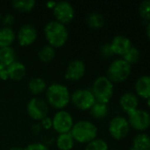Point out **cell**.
I'll list each match as a JSON object with an SVG mask.
<instances>
[{
	"instance_id": "cell-1",
	"label": "cell",
	"mask_w": 150,
	"mask_h": 150,
	"mask_svg": "<svg viewBox=\"0 0 150 150\" xmlns=\"http://www.w3.org/2000/svg\"><path fill=\"white\" fill-rule=\"evenodd\" d=\"M44 35L49 42V45L52 47H63L69 36V33L65 25H63L57 20L50 21L44 27Z\"/></svg>"
},
{
	"instance_id": "cell-2",
	"label": "cell",
	"mask_w": 150,
	"mask_h": 150,
	"mask_svg": "<svg viewBox=\"0 0 150 150\" xmlns=\"http://www.w3.org/2000/svg\"><path fill=\"white\" fill-rule=\"evenodd\" d=\"M48 104L53 108L62 110L71 101V94L66 86L61 83H52L46 91Z\"/></svg>"
},
{
	"instance_id": "cell-3",
	"label": "cell",
	"mask_w": 150,
	"mask_h": 150,
	"mask_svg": "<svg viewBox=\"0 0 150 150\" xmlns=\"http://www.w3.org/2000/svg\"><path fill=\"white\" fill-rule=\"evenodd\" d=\"M97 132L98 130L95 124L88 120H80L73 125L70 134L74 142L81 144H88L96 139Z\"/></svg>"
},
{
	"instance_id": "cell-4",
	"label": "cell",
	"mask_w": 150,
	"mask_h": 150,
	"mask_svg": "<svg viewBox=\"0 0 150 150\" xmlns=\"http://www.w3.org/2000/svg\"><path fill=\"white\" fill-rule=\"evenodd\" d=\"M113 83L107 76L97 77L92 87V93L96 102L108 104L113 96Z\"/></svg>"
},
{
	"instance_id": "cell-5",
	"label": "cell",
	"mask_w": 150,
	"mask_h": 150,
	"mask_svg": "<svg viewBox=\"0 0 150 150\" xmlns=\"http://www.w3.org/2000/svg\"><path fill=\"white\" fill-rule=\"evenodd\" d=\"M132 67L123 59L113 61L108 68L107 77L112 83H122L126 81L131 74Z\"/></svg>"
},
{
	"instance_id": "cell-6",
	"label": "cell",
	"mask_w": 150,
	"mask_h": 150,
	"mask_svg": "<svg viewBox=\"0 0 150 150\" xmlns=\"http://www.w3.org/2000/svg\"><path fill=\"white\" fill-rule=\"evenodd\" d=\"M71 101L76 108L81 111H89L96 102L92 91L86 89L76 90L71 95Z\"/></svg>"
},
{
	"instance_id": "cell-7",
	"label": "cell",
	"mask_w": 150,
	"mask_h": 150,
	"mask_svg": "<svg viewBox=\"0 0 150 150\" xmlns=\"http://www.w3.org/2000/svg\"><path fill=\"white\" fill-rule=\"evenodd\" d=\"M51 121L52 127L58 134L70 133L74 125L72 116L68 112L64 110L57 112L54 115Z\"/></svg>"
},
{
	"instance_id": "cell-8",
	"label": "cell",
	"mask_w": 150,
	"mask_h": 150,
	"mask_svg": "<svg viewBox=\"0 0 150 150\" xmlns=\"http://www.w3.org/2000/svg\"><path fill=\"white\" fill-rule=\"evenodd\" d=\"M130 126L128 120L122 116L113 118L109 124V133L115 140L120 141L126 138L129 133Z\"/></svg>"
},
{
	"instance_id": "cell-9",
	"label": "cell",
	"mask_w": 150,
	"mask_h": 150,
	"mask_svg": "<svg viewBox=\"0 0 150 150\" xmlns=\"http://www.w3.org/2000/svg\"><path fill=\"white\" fill-rule=\"evenodd\" d=\"M27 112L29 117L34 120H42L47 118L48 115V104L41 98H33L27 103Z\"/></svg>"
},
{
	"instance_id": "cell-10",
	"label": "cell",
	"mask_w": 150,
	"mask_h": 150,
	"mask_svg": "<svg viewBox=\"0 0 150 150\" xmlns=\"http://www.w3.org/2000/svg\"><path fill=\"white\" fill-rule=\"evenodd\" d=\"M52 10L56 20L63 25L70 23L74 18L73 7L66 1L57 2Z\"/></svg>"
},
{
	"instance_id": "cell-11",
	"label": "cell",
	"mask_w": 150,
	"mask_h": 150,
	"mask_svg": "<svg viewBox=\"0 0 150 150\" xmlns=\"http://www.w3.org/2000/svg\"><path fill=\"white\" fill-rule=\"evenodd\" d=\"M129 126L137 131H145L150 126L149 113L144 110L137 109L128 114Z\"/></svg>"
},
{
	"instance_id": "cell-12",
	"label": "cell",
	"mask_w": 150,
	"mask_h": 150,
	"mask_svg": "<svg viewBox=\"0 0 150 150\" xmlns=\"http://www.w3.org/2000/svg\"><path fill=\"white\" fill-rule=\"evenodd\" d=\"M37 38V32L34 25L30 24H26L22 25L18 33H17V40L20 46L27 47L32 45Z\"/></svg>"
},
{
	"instance_id": "cell-13",
	"label": "cell",
	"mask_w": 150,
	"mask_h": 150,
	"mask_svg": "<svg viewBox=\"0 0 150 150\" xmlns=\"http://www.w3.org/2000/svg\"><path fill=\"white\" fill-rule=\"evenodd\" d=\"M86 73L85 63L80 60L72 61L65 70V77L69 81H79L80 80Z\"/></svg>"
},
{
	"instance_id": "cell-14",
	"label": "cell",
	"mask_w": 150,
	"mask_h": 150,
	"mask_svg": "<svg viewBox=\"0 0 150 150\" xmlns=\"http://www.w3.org/2000/svg\"><path fill=\"white\" fill-rule=\"evenodd\" d=\"M110 45L113 54L117 55H120L122 57L133 47L131 40L123 35H118L114 37Z\"/></svg>"
},
{
	"instance_id": "cell-15",
	"label": "cell",
	"mask_w": 150,
	"mask_h": 150,
	"mask_svg": "<svg viewBox=\"0 0 150 150\" xmlns=\"http://www.w3.org/2000/svg\"><path fill=\"white\" fill-rule=\"evenodd\" d=\"M119 104L123 111H125L127 114L138 109L139 99L136 95L131 92L125 93L119 100Z\"/></svg>"
},
{
	"instance_id": "cell-16",
	"label": "cell",
	"mask_w": 150,
	"mask_h": 150,
	"mask_svg": "<svg viewBox=\"0 0 150 150\" xmlns=\"http://www.w3.org/2000/svg\"><path fill=\"white\" fill-rule=\"evenodd\" d=\"M26 72H27V69H26L25 65L17 61L7 67L8 78L13 81L22 80L26 76Z\"/></svg>"
},
{
	"instance_id": "cell-17",
	"label": "cell",
	"mask_w": 150,
	"mask_h": 150,
	"mask_svg": "<svg viewBox=\"0 0 150 150\" xmlns=\"http://www.w3.org/2000/svg\"><path fill=\"white\" fill-rule=\"evenodd\" d=\"M135 91L139 97L150 98V76H142L135 83Z\"/></svg>"
},
{
	"instance_id": "cell-18",
	"label": "cell",
	"mask_w": 150,
	"mask_h": 150,
	"mask_svg": "<svg viewBox=\"0 0 150 150\" xmlns=\"http://www.w3.org/2000/svg\"><path fill=\"white\" fill-rule=\"evenodd\" d=\"M15 33L11 27H1L0 28V48L11 47L15 40Z\"/></svg>"
},
{
	"instance_id": "cell-19",
	"label": "cell",
	"mask_w": 150,
	"mask_h": 150,
	"mask_svg": "<svg viewBox=\"0 0 150 150\" xmlns=\"http://www.w3.org/2000/svg\"><path fill=\"white\" fill-rule=\"evenodd\" d=\"M74 140L70 133L58 134L57 138V147L59 150H72L74 146Z\"/></svg>"
},
{
	"instance_id": "cell-20",
	"label": "cell",
	"mask_w": 150,
	"mask_h": 150,
	"mask_svg": "<svg viewBox=\"0 0 150 150\" xmlns=\"http://www.w3.org/2000/svg\"><path fill=\"white\" fill-rule=\"evenodd\" d=\"M16 62V53L11 47L0 48V63L8 67Z\"/></svg>"
},
{
	"instance_id": "cell-21",
	"label": "cell",
	"mask_w": 150,
	"mask_h": 150,
	"mask_svg": "<svg viewBox=\"0 0 150 150\" xmlns=\"http://www.w3.org/2000/svg\"><path fill=\"white\" fill-rule=\"evenodd\" d=\"M28 89L34 95L42 94L46 90V82L41 77H33L28 82Z\"/></svg>"
},
{
	"instance_id": "cell-22",
	"label": "cell",
	"mask_w": 150,
	"mask_h": 150,
	"mask_svg": "<svg viewBox=\"0 0 150 150\" xmlns=\"http://www.w3.org/2000/svg\"><path fill=\"white\" fill-rule=\"evenodd\" d=\"M90 115L96 120L103 119L107 116L109 112V107L107 104H103L99 102H95V105L89 110Z\"/></svg>"
},
{
	"instance_id": "cell-23",
	"label": "cell",
	"mask_w": 150,
	"mask_h": 150,
	"mask_svg": "<svg viewBox=\"0 0 150 150\" xmlns=\"http://www.w3.org/2000/svg\"><path fill=\"white\" fill-rule=\"evenodd\" d=\"M133 148L137 150L150 149V137L146 134H137L133 141Z\"/></svg>"
},
{
	"instance_id": "cell-24",
	"label": "cell",
	"mask_w": 150,
	"mask_h": 150,
	"mask_svg": "<svg viewBox=\"0 0 150 150\" xmlns=\"http://www.w3.org/2000/svg\"><path fill=\"white\" fill-rule=\"evenodd\" d=\"M88 25L94 29H100L104 25V18L102 14L98 12H91L86 18Z\"/></svg>"
},
{
	"instance_id": "cell-25",
	"label": "cell",
	"mask_w": 150,
	"mask_h": 150,
	"mask_svg": "<svg viewBox=\"0 0 150 150\" xmlns=\"http://www.w3.org/2000/svg\"><path fill=\"white\" fill-rule=\"evenodd\" d=\"M35 5L34 0H14L12 1V7L20 12L31 11Z\"/></svg>"
},
{
	"instance_id": "cell-26",
	"label": "cell",
	"mask_w": 150,
	"mask_h": 150,
	"mask_svg": "<svg viewBox=\"0 0 150 150\" xmlns=\"http://www.w3.org/2000/svg\"><path fill=\"white\" fill-rule=\"evenodd\" d=\"M56 55L55 48L50 45L42 47L38 52V57L42 62H51Z\"/></svg>"
},
{
	"instance_id": "cell-27",
	"label": "cell",
	"mask_w": 150,
	"mask_h": 150,
	"mask_svg": "<svg viewBox=\"0 0 150 150\" xmlns=\"http://www.w3.org/2000/svg\"><path fill=\"white\" fill-rule=\"evenodd\" d=\"M109 147L105 141L103 139H95L88 142L85 148V150H108Z\"/></svg>"
},
{
	"instance_id": "cell-28",
	"label": "cell",
	"mask_w": 150,
	"mask_h": 150,
	"mask_svg": "<svg viewBox=\"0 0 150 150\" xmlns=\"http://www.w3.org/2000/svg\"><path fill=\"white\" fill-rule=\"evenodd\" d=\"M140 58V52L139 50L135 47H132L128 52L123 56V60L126 61L128 64L132 65V64H134L138 62Z\"/></svg>"
},
{
	"instance_id": "cell-29",
	"label": "cell",
	"mask_w": 150,
	"mask_h": 150,
	"mask_svg": "<svg viewBox=\"0 0 150 150\" xmlns=\"http://www.w3.org/2000/svg\"><path fill=\"white\" fill-rule=\"evenodd\" d=\"M139 13L144 20H150V1H143L140 4Z\"/></svg>"
},
{
	"instance_id": "cell-30",
	"label": "cell",
	"mask_w": 150,
	"mask_h": 150,
	"mask_svg": "<svg viewBox=\"0 0 150 150\" xmlns=\"http://www.w3.org/2000/svg\"><path fill=\"white\" fill-rule=\"evenodd\" d=\"M24 150H49L48 147L41 142H34L27 145Z\"/></svg>"
},
{
	"instance_id": "cell-31",
	"label": "cell",
	"mask_w": 150,
	"mask_h": 150,
	"mask_svg": "<svg viewBox=\"0 0 150 150\" xmlns=\"http://www.w3.org/2000/svg\"><path fill=\"white\" fill-rule=\"evenodd\" d=\"M101 54L104 57H111V56H112L114 54L112 50H111V47L110 44H104L101 47Z\"/></svg>"
},
{
	"instance_id": "cell-32",
	"label": "cell",
	"mask_w": 150,
	"mask_h": 150,
	"mask_svg": "<svg viewBox=\"0 0 150 150\" xmlns=\"http://www.w3.org/2000/svg\"><path fill=\"white\" fill-rule=\"evenodd\" d=\"M13 16H11V14H7L4 18H2V22L4 25H5L6 27H10V25L13 23Z\"/></svg>"
},
{
	"instance_id": "cell-33",
	"label": "cell",
	"mask_w": 150,
	"mask_h": 150,
	"mask_svg": "<svg viewBox=\"0 0 150 150\" xmlns=\"http://www.w3.org/2000/svg\"><path fill=\"white\" fill-rule=\"evenodd\" d=\"M0 79L1 80H7L8 79L7 67L2 63H0Z\"/></svg>"
},
{
	"instance_id": "cell-34",
	"label": "cell",
	"mask_w": 150,
	"mask_h": 150,
	"mask_svg": "<svg viewBox=\"0 0 150 150\" xmlns=\"http://www.w3.org/2000/svg\"><path fill=\"white\" fill-rule=\"evenodd\" d=\"M42 122L43 127H44L45 128H47V129L52 127V121H51L50 119H48V118H45L44 120H42Z\"/></svg>"
},
{
	"instance_id": "cell-35",
	"label": "cell",
	"mask_w": 150,
	"mask_h": 150,
	"mask_svg": "<svg viewBox=\"0 0 150 150\" xmlns=\"http://www.w3.org/2000/svg\"><path fill=\"white\" fill-rule=\"evenodd\" d=\"M56 3H57V2H49V3H47V6H48V8H51V9H53V8H54V6H55V4H56Z\"/></svg>"
},
{
	"instance_id": "cell-36",
	"label": "cell",
	"mask_w": 150,
	"mask_h": 150,
	"mask_svg": "<svg viewBox=\"0 0 150 150\" xmlns=\"http://www.w3.org/2000/svg\"><path fill=\"white\" fill-rule=\"evenodd\" d=\"M146 33H147V35L149 37V39L150 40V23L147 25V28H146Z\"/></svg>"
},
{
	"instance_id": "cell-37",
	"label": "cell",
	"mask_w": 150,
	"mask_h": 150,
	"mask_svg": "<svg viewBox=\"0 0 150 150\" xmlns=\"http://www.w3.org/2000/svg\"><path fill=\"white\" fill-rule=\"evenodd\" d=\"M9 150H24L23 149H21V148H19V147H12V148H11Z\"/></svg>"
},
{
	"instance_id": "cell-38",
	"label": "cell",
	"mask_w": 150,
	"mask_h": 150,
	"mask_svg": "<svg viewBox=\"0 0 150 150\" xmlns=\"http://www.w3.org/2000/svg\"><path fill=\"white\" fill-rule=\"evenodd\" d=\"M147 105H148V106H149V107L150 108V98L147 100Z\"/></svg>"
},
{
	"instance_id": "cell-39",
	"label": "cell",
	"mask_w": 150,
	"mask_h": 150,
	"mask_svg": "<svg viewBox=\"0 0 150 150\" xmlns=\"http://www.w3.org/2000/svg\"><path fill=\"white\" fill-rule=\"evenodd\" d=\"M1 22H2V16H1V14H0V25H1Z\"/></svg>"
},
{
	"instance_id": "cell-40",
	"label": "cell",
	"mask_w": 150,
	"mask_h": 150,
	"mask_svg": "<svg viewBox=\"0 0 150 150\" xmlns=\"http://www.w3.org/2000/svg\"><path fill=\"white\" fill-rule=\"evenodd\" d=\"M129 150H137V149H133V148H131Z\"/></svg>"
},
{
	"instance_id": "cell-41",
	"label": "cell",
	"mask_w": 150,
	"mask_h": 150,
	"mask_svg": "<svg viewBox=\"0 0 150 150\" xmlns=\"http://www.w3.org/2000/svg\"><path fill=\"white\" fill-rule=\"evenodd\" d=\"M148 150H150V149H148Z\"/></svg>"
}]
</instances>
